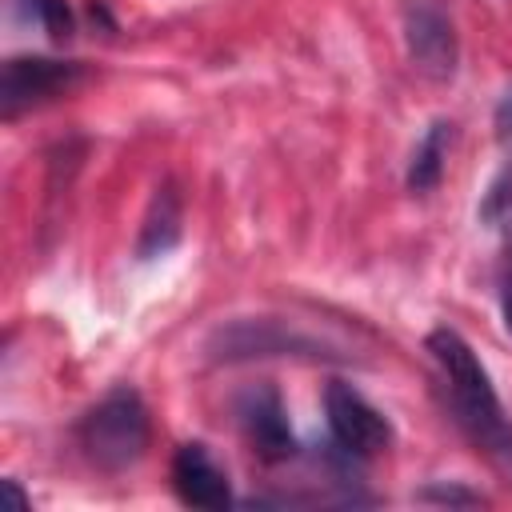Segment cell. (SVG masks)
Wrapping results in <instances>:
<instances>
[{
    "label": "cell",
    "instance_id": "13",
    "mask_svg": "<svg viewBox=\"0 0 512 512\" xmlns=\"http://www.w3.org/2000/svg\"><path fill=\"white\" fill-rule=\"evenodd\" d=\"M416 500H424V504H464V508L484 504V496H480V492H468V488H460V484H444V480H436V484L420 488V492H416Z\"/></svg>",
    "mask_w": 512,
    "mask_h": 512
},
{
    "label": "cell",
    "instance_id": "3",
    "mask_svg": "<svg viewBox=\"0 0 512 512\" xmlns=\"http://www.w3.org/2000/svg\"><path fill=\"white\" fill-rule=\"evenodd\" d=\"M324 416H328V432L336 440V448L344 456H356V460H368V456H380L388 444H392V424L380 408H372L352 384L344 380H332L324 388Z\"/></svg>",
    "mask_w": 512,
    "mask_h": 512
},
{
    "label": "cell",
    "instance_id": "11",
    "mask_svg": "<svg viewBox=\"0 0 512 512\" xmlns=\"http://www.w3.org/2000/svg\"><path fill=\"white\" fill-rule=\"evenodd\" d=\"M476 216H480V224H484L488 232L512 240V160L492 176V184H488V192H484Z\"/></svg>",
    "mask_w": 512,
    "mask_h": 512
},
{
    "label": "cell",
    "instance_id": "4",
    "mask_svg": "<svg viewBox=\"0 0 512 512\" xmlns=\"http://www.w3.org/2000/svg\"><path fill=\"white\" fill-rule=\"evenodd\" d=\"M84 80L80 60H52V56H12L0 76V112L16 120L24 108L44 104L52 96L72 92Z\"/></svg>",
    "mask_w": 512,
    "mask_h": 512
},
{
    "label": "cell",
    "instance_id": "16",
    "mask_svg": "<svg viewBox=\"0 0 512 512\" xmlns=\"http://www.w3.org/2000/svg\"><path fill=\"white\" fill-rule=\"evenodd\" d=\"M492 456H496V460H500V464H504V472H508V476H512V432H508V436H504V444H500V448H496V452H492Z\"/></svg>",
    "mask_w": 512,
    "mask_h": 512
},
{
    "label": "cell",
    "instance_id": "14",
    "mask_svg": "<svg viewBox=\"0 0 512 512\" xmlns=\"http://www.w3.org/2000/svg\"><path fill=\"white\" fill-rule=\"evenodd\" d=\"M496 136L504 140V144H512V88L500 96V104H496Z\"/></svg>",
    "mask_w": 512,
    "mask_h": 512
},
{
    "label": "cell",
    "instance_id": "2",
    "mask_svg": "<svg viewBox=\"0 0 512 512\" xmlns=\"http://www.w3.org/2000/svg\"><path fill=\"white\" fill-rule=\"evenodd\" d=\"M148 436H152L148 408H144L140 392L128 384H120L104 400H96L76 424V444H80L84 460L108 476L140 464V456L148 452Z\"/></svg>",
    "mask_w": 512,
    "mask_h": 512
},
{
    "label": "cell",
    "instance_id": "9",
    "mask_svg": "<svg viewBox=\"0 0 512 512\" xmlns=\"http://www.w3.org/2000/svg\"><path fill=\"white\" fill-rule=\"evenodd\" d=\"M180 240V196L172 184H160L152 204H148V216L140 224V240H136V260H156L164 256L172 244Z\"/></svg>",
    "mask_w": 512,
    "mask_h": 512
},
{
    "label": "cell",
    "instance_id": "8",
    "mask_svg": "<svg viewBox=\"0 0 512 512\" xmlns=\"http://www.w3.org/2000/svg\"><path fill=\"white\" fill-rule=\"evenodd\" d=\"M172 488L188 508L220 512L232 504L228 472L216 464V456L204 444H180L172 456Z\"/></svg>",
    "mask_w": 512,
    "mask_h": 512
},
{
    "label": "cell",
    "instance_id": "17",
    "mask_svg": "<svg viewBox=\"0 0 512 512\" xmlns=\"http://www.w3.org/2000/svg\"><path fill=\"white\" fill-rule=\"evenodd\" d=\"M500 308H504V328L512 332V276H508V284H504V300H500Z\"/></svg>",
    "mask_w": 512,
    "mask_h": 512
},
{
    "label": "cell",
    "instance_id": "15",
    "mask_svg": "<svg viewBox=\"0 0 512 512\" xmlns=\"http://www.w3.org/2000/svg\"><path fill=\"white\" fill-rule=\"evenodd\" d=\"M4 492L12 496V504H16L20 512H28V508H32V500H28L24 492H20V484H16V480H4Z\"/></svg>",
    "mask_w": 512,
    "mask_h": 512
},
{
    "label": "cell",
    "instance_id": "7",
    "mask_svg": "<svg viewBox=\"0 0 512 512\" xmlns=\"http://www.w3.org/2000/svg\"><path fill=\"white\" fill-rule=\"evenodd\" d=\"M236 420H240V428H244V436L260 460L276 464V460H288L296 452V440H292V428L284 416V400L272 384L248 388L236 400Z\"/></svg>",
    "mask_w": 512,
    "mask_h": 512
},
{
    "label": "cell",
    "instance_id": "10",
    "mask_svg": "<svg viewBox=\"0 0 512 512\" xmlns=\"http://www.w3.org/2000/svg\"><path fill=\"white\" fill-rule=\"evenodd\" d=\"M448 148H452V120H432L424 128V136L416 140L412 148V160H408V192L424 196L440 184L444 176V160H448Z\"/></svg>",
    "mask_w": 512,
    "mask_h": 512
},
{
    "label": "cell",
    "instance_id": "5",
    "mask_svg": "<svg viewBox=\"0 0 512 512\" xmlns=\"http://www.w3.org/2000/svg\"><path fill=\"white\" fill-rule=\"evenodd\" d=\"M404 48L420 76L428 80H452L456 72V28L448 12L432 0H412L404 8Z\"/></svg>",
    "mask_w": 512,
    "mask_h": 512
},
{
    "label": "cell",
    "instance_id": "1",
    "mask_svg": "<svg viewBox=\"0 0 512 512\" xmlns=\"http://www.w3.org/2000/svg\"><path fill=\"white\" fill-rule=\"evenodd\" d=\"M428 352H432L436 368L444 372V384L452 392L456 420L472 432L476 444H484L488 452H496L512 428L504 420L500 396H496V388H492L480 356L472 352V344L456 328H432L428 332Z\"/></svg>",
    "mask_w": 512,
    "mask_h": 512
},
{
    "label": "cell",
    "instance_id": "6",
    "mask_svg": "<svg viewBox=\"0 0 512 512\" xmlns=\"http://www.w3.org/2000/svg\"><path fill=\"white\" fill-rule=\"evenodd\" d=\"M216 360H252V356H324V344L292 332L284 320H236L212 340Z\"/></svg>",
    "mask_w": 512,
    "mask_h": 512
},
{
    "label": "cell",
    "instance_id": "12",
    "mask_svg": "<svg viewBox=\"0 0 512 512\" xmlns=\"http://www.w3.org/2000/svg\"><path fill=\"white\" fill-rule=\"evenodd\" d=\"M20 8L32 16V24H40L56 44L72 36V12L64 0H20Z\"/></svg>",
    "mask_w": 512,
    "mask_h": 512
}]
</instances>
